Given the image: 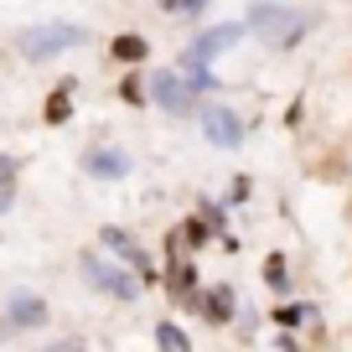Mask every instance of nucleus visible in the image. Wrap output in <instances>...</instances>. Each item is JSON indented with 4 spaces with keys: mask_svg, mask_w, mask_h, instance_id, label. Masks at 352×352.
Wrapping results in <instances>:
<instances>
[{
    "mask_svg": "<svg viewBox=\"0 0 352 352\" xmlns=\"http://www.w3.org/2000/svg\"><path fill=\"white\" fill-rule=\"evenodd\" d=\"M83 275H88V285L99 290V296H114V300H140V290H145V280H135L124 264H109V259H99V254H83Z\"/></svg>",
    "mask_w": 352,
    "mask_h": 352,
    "instance_id": "3",
    "label": "nucleus"
},
{
    "mask_svg": "<svg viewBox=\"0 0 352 352\" xmlns=\"http://www.w3.org/2000/svg\"><path fill=\"white\" fill-rule=\"evenodd\" d=\"M78 166H83V176H94V182H124V176H130V155H124L120 145H88Z\"/></svg>",
    "mask_w": 352,
    "mask_h": 352,
    "instance_id": "7",
    "label": "nucleus"
},
{
    "mask_svg": "<svg viewBox=\"0 0 352 352\" xmlns=\"http://www.w3.org/2000/svg\"><path fill=\"white\" fill-rule=\"evenodd\" d=\"M161 11H171V16H202V11H208V0H161Z\"/></svg>",
    "mask_w": 352,
    "mask_h": 352,
    "instance_id": "18",
    "label": "nucleus"
},
{
    "mask_svg": "<svg viewBox=\"0 0 352 352\" xmlns=\"http://www.w3.org/2000/svg\"><path fill=\"white\" fill-rule=\"evenodd\" d=\"M243 36H249V21H223V26H208V32H197V36L187 42L182 63H212V57L233 52Z\"/></svg>",
    "mask_w": 352,
    "mask_h": 352,
    "instance_id": "4",
    "label": "nucleus"
},
{
    "mask_svg": "<svg viewBox=\"0 0 352 352\" xmlns=\"http://www.w3.org/2000/svg\"><path fill=\"white\" fill-rule=\"evenodd\" d=\"M243 197H249V176H239V182H233V197H228V202H233V208H239Z\"/></svg>",
    "mask_w": 352,
    "mask_h": 352,
    "instance_id": "22",
    "label": "nucleus"
},
{
    "mask_svg": "<svg viewBox=\"0 0 352 352\" xmlns=\"http://www.w3.org/2000/svg\"><path fill=\"white\" fill-rule=\"evenodd\" d=\"M11 202H16V182H0V212H11Z\"/></svg>",
    "mask_w": 352,
    "mask_h": 352,
    "instance_id": "21",
    "label": "nucleus"
},
{
    "mask_svg": "<svg viewBox=\"0 0 352 352\" xmlns=\"http://www.w3.org/2000/svg\"><path fill=\"white\" fill-rule=\"evenodd\" d=\"M208 233H212V223H208V218H192L187 228H182V239H187L192 249H202V243H208Z\"/></svg>",
    "mask_w": 352,
    "mask_h": 352,
    "instance_id": "17",
    "label": "nucleus"
},
{
    "mask_svg": "<svg viewBox=\"0 0 352 352\" xmlns=\"http://www.w3.org/2000/svg\"><path fill=\"white\" fill-rule=\"evenodd\" d=\"M264 285L275 290V296H290V285H296V280H290V264L280 259V254H270V259H264Z\"/></svg>",
    "mask_w": 352,
    "mask_h": 352,
    "instance_id": "11",
    "label": "nucleus"
},
{
    "mask_svg": "<svg viewBox=\"0 0 352 352\" xmlns=\"http://www.w3.org/2000/svg\"><path fill=\"white\" fill-rule=\"evenodd\" d=\"M6 321H11L16 331H36V327L47 321V300L32 296V290H16L11 306H6Z\"/></svg>",
    "mask_w": 352,
    "mask_h": 352,
    "instance_id": "9",
    "label": "nucleus"
},
{
    "mask_svg": "<svg viewBox=\"0 0 352 352\" xmlns=\"http://www.w3.org/2000/svg\"><path fill=\"white\" fill-rule=\"evenodd\" d=\"M16 171H21V161H16V155H0V182H16Z\"/></svg>",
    "mask_w": 352,
    "mask_h": 352,
    "instance_id": "19",
    "label": "nucleus"
},
{
    "mask_svg": "<svg viewBox=\"0 0 352 352\" xmlns=\"http://www.w3.org/2000/svg\"><path fill=\"white\" fill-rule=\"evenodd\" d=\"M114 63H145V57H151V42H145V36H114Z\"/></svg>",
    "mask_w": 352,
    "mask_h": 352,
    "instance_id": "12",
    "label": "nucleus"
},
{
    "mask_svg": "<svg viewBox=\"0 0 352 352\" xmlns=\"http://www.w3.org/2000/svg\"><path fill=\"white\" fill-rule=\"evenodd\" d=\"M197 124L218 151H239L243 145V120H239V109H228V104H197Z\"/></svg>",
    "mask_w": 352,
    "mask_h": 352,
    "instance_id": "6",
    "label": "nucleus"
},
{
    "mask_svg": "<svg viewBox=\"0 0 352 352\" xmlns=\"http://www.w3.org/2000/svg\"><path fill=\"white\" fill-rule=\"evenodd\" d=\"M306 321H316V311H311L306 300H290V306L275 311V327H290V331H296V327H306Z\"/></svg>",
    "mask_w": 352,
    "mask_h": 352,
    "instance_id": "14",
    "label": "nucleus"
},
{
    "mask_svg": "<svg viewBox=\"0 0 352 352\" xmlns=\"http://www.w3.org/2000/svg\"><path fill=\"white\" fill-rule=\"evenodd\" d=\"M192 306H197L202 316L212 321V327H228V321H233V285H212V290H202Z\"/></svg>",
    "mask_w": 352,
    "mask_h": 352,
    "instance_id": "10",
    "label": "nucleus"
},
{
    "mask_svg": "<svg viewBox=\"0 0 352 352\" xmlns=\"http://www.w3.org/2000/svg\"><path fill=\"white\" fill-rule=\"evenodd\" d=\"M120 94H124L130 104H140V99H145V94H140V78H124V83H120Z\"/></svg>",
    "mask_w": 352,
    "mask_h": 352,
    "instance_id": "20",
    "label": "nucleus"
},
{
    "mask_svg": "<svg viewBox=\"0 0 352 352\" xmlns=\"http://www.w3.org/2000/svg\"><path fill=\"white\" fill-rule=\"evenodd\" d=\"M99 243H104V249L114 254V259H124V264H130V270H135V275L145 280V285H155L151 254H145V249H140V243H135V239H130L124 228H99Z\"/></svg>",
    "mask_w": 352,
    "mask_h": 352,
    "instance_id": "8",
    "label": "nucleus"
},
{
    "mask_svg": "<svg viewBox=\"0 0 352 352\" xmlns=\"http://www.w3.org/2000/svg\"><path fill=\"white\" fill-rule=\"evenodd\" d=\"M311 21H316L311 11H290V6H275V0H259V6L249 11V26H254L270 47H280V52H285V47H296L300 36H306Z\"/></svg>",
    "mask_w": 352,
    "mask_h": 352,
    "instance_id": "1",
    "label": "nucleus"
},
{
    "mask_svg": "<svg viewBox=\"0 0 352 352\" xmlns=\"http://www.w3.org/2000/svg\"><path fill=\"white\" fill-rule=\"evenodd\" d=\"M73 47H88V32L73 21H57V26H32V32H16V52L26 63H52V57L73 52Z\"/></svg>",
    "mask_w": 352,
    "mask_h": 352,
    "instance_id": "2",
    "label": "nucleus"
},
{
    "mask_svg": "<svg viewBox=\"0 0 352 352\" xmlns=\"http://www.w3.org/2000/svg\"><path fill=\"white\" fill-rule=\"evenodd\" d=\"M151 104L161 114H171V120L197 114V94H192V83L182 73H151Z\"/></svg>",
    "mask_w": 352,
    "mask_h": 352,
    "instance_id": "5",
    "label": "nucleus"
},
{
    "mask_svg": "<svg viewBox=\"0 0 352 352\" xmlns=\"http://www.w3.org/2000/svg\"><path fill=\"white\" fill-rule=\"evenodd\" d=\"M182 78H187V83H192V94H197V99H202V94H212V88H218V78L208 73V63H182Z\"/></svg>",
    "mask_w": 352,
    "mask_h": 352,
    "instance_id": "15",
    "label": "nucleus"
},
{
    "mask_svg": "<svg viewBox=\"0 0 352 352\" xmlns=\"http://www.w3.org/2000/svg\"><path fill=\"white\" fill-rule=\"evenodd\" d=\"M155 347H171V352H187L192 347V337L176 321H155Z\"/></svg>",
    "mask_w": 352,
    "mask_h": 352,
    "instance_id": "13",
    "label": "nucleus"
},
{
    "mask_svg": "<svg viewBox=\"0 0 352 352\" xmlns=\"http://www.w3.org/2000/svg\"><path fill=\"white\" fill-rule=\"evenodd\" d=\"M67 99H73V83H63L52 99H47V124H63L67 120Z\"/></svg>",
    "mask_w": 352,
    "mask_h": 352,
    "instance_id": "16",
    "label": "nucleus"
}]
</instances>
